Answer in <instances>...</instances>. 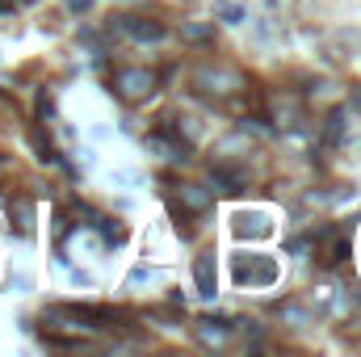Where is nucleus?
Segmentation results:
<instances>
[{
  "label": "nucleus",
  "instance_id": "6e6552de",
  "mask_svg": "<svg viewBox=\"0 0 361 357\" xmlns=\"http://www.w3.org/2000/svg\"><path fill=\"white\" fill-rule=\"evenodd\" d=\"M214 13H223L227 21H244V8L240 4H214Z\"/></svg>",
  "mask_w": 361,
  "mask_h": 357
},
{
  "label": "nucleus",
  "instance_id": "f03ea898",
  "mask_svg": "<svg viewBox=\"0 0 361 357\" xmlns=\"http://www.w3.org/2000/svg\"><path fill=\"white\" fill-rule=\"evenodd\" d=\"M235 277L248 282V286H252V282H257V286H269L273 277H277V265H273L269 257H248V261L235 265Z\"/></svg>",
  "mask_w": 361,
  "mask_h": 357
},
{
  "label": "nucleus",
  "instance_id": "423d86ee",
  "mask_svg": "<svg viewBox=\"0 0 361 357\" xmlns=\"http://www.w3.org/2000/svg\"><path fill=\"white\" fill-rule=\"evenodd\" d=\"M180 198H185V202H189L193 210H206V206H210V198H206V193H202L197 185H180Z\"/></svg>",
  "mask_w": 361,
  "mask_h": 357
},
{
  "label": "nucleus",
  "instance_id": "1a4fd4ad",
  "mask_svg": "<svg viewBox=\"0 0 361 357\" xmlns=\"http://www.w3.org/2000/svg\"><path fill=\"white\" fill-rule=\"evenodd\" d=\"M4 169H8V160H4V156H0V173H4Z\"/></svg>",
  "mask_w": 361,
  "mask_h": 357
},
{
  "label": "nucleus",
  "instance_id": "0eeeda50",
  "mask_svg": "<svg viewBox=\"0 0 361 357\" xmlns=\"http://www.w3.org/2000/svg\"><path fill=\"white\" fill-rule=\"evenodd\" d=\"M180 34H185V38H189V42H210V38H214V34H210V30H206V25H185V30H180Z\"/></svg>",
  "mask_w": 361,
  "mask_h": 357
},
{
  "label": "nucleus",
  "instance_id": "20e7f679",
  "mask_svg": "<svg viewBox=\"0 0 361 357\" xmlns=\"http://www.w3.org/2000/svg\"><path fill=\"white\" fill-rule=\"evenodd\" d=\"M122 30L139 42H160L164 38V25L160 21H143V17H122Z\"/></svg>",
  "mask_w": 361,
  "mask_h": 357
},
{
  "label": "nucleus",
  "instance_id": "7ed1b4c3",
  "mask_svg": "<svg viewBox=\"0 0 361 357\" xmlns=\"http://www.w3.org/2000/svg\"><path fill=\"white\" fill-rule=\"evenodd\" d=\"M319 240H324V248L315 253V257H319V265L332 269V265H341V261L349 257V236H345V231H324Z\"/></svg>",
  "mask_w": 361,
  "mask_h": 357
},
{
  "label": "nucleus",
  "instance_id": "39448f33",
  "mask_svg": "<svg viewBox=\"0 0 361 357\" xmlns=\"http://www.w3.org/2000/svg\"><path fill=\"white\" fill-rule=\"evenodd\" d=\"M193 277H197V290H202L206 298H214V257H210V253H202V257H197Z\"/></svg>",
  "mask_w": 361,
  "mask_h": 357
},
{
  "label": "nucleus",
  "instance_id": "f257e3e1",
  "mask_svg": "<svg viewBox=\"0 0 361 357\" xmlns=\"http://www.w3.org/2000/svg\"><path fill=\"white\" fill-rule=\"evenodd\" d=\"M114 85L122 89V97H147V92L156 89V76L143 72V68H122V72L114 76Z\"/></svg>",
  "mask_w": 361,
  "mask_h": 357
}]
</instances>
